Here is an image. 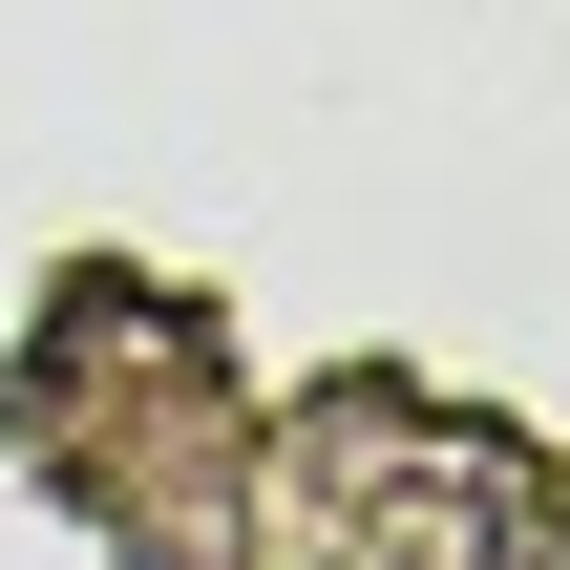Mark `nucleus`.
Listing matches in <instances>:
<instances>
[]
</instances>
